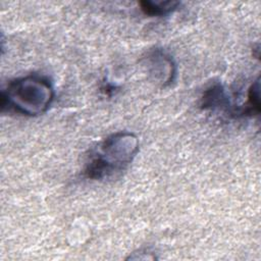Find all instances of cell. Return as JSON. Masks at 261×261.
<instances>
[{
    "label": "cell",
    "mask_w": 261,
    "mask_h": 261,
    "mask_svg": "<svg viewBox=\"0 0 261 261\" xmlns=\"http://www.w3.org/2000/svg\"><path fill=\"white\" fill-rule=\"evenodd\" d=\"M50 80L39 74L15 79L1 93V109L25 116L45 113L54 99Z\"/></svg>",
    "instance_id": "1"
},
{
    "label": "cell",
    "mask_w": 261,
    "mask_h": 261,
    "mask_svg": "<svg viewBox=\"0 0 261 261\" xmlns=\"http://www.w3.org/2000/svg\"><path fill=\"white\" fill-rule=\"evenodd\" d=\"M147 67L149 72L162 87L171 85L176 76V64L173 58L162 49H154L147 54Z\"/></svg>",
    "instance_id": "3"
},
{
    "label": "cell",
    "mask_w": 261,
    "mask_h": 261,
    "mask_svg": "<svg viewBox=\"0 0 261 261\" xmlns=\"http://www.w3.org/2000/svg\"><path fill=\"white\" fill-rule=\"evenodd\" d=\"M139 5L143 13L148 16H164L176 10L177 7L180 5V2L171 1V0H168V1L145 0V1H140Z\"/></svg>",
    "instance_id": "6"
},
{
    "label": "cell",
    "mask_w": 261,
    "mask_h": 261,
    "mask_svg": "<svg viewBox=\"0 0 261 261\" xmlns=\"http://www.w3.org/2000/svg\"><path fill=\"white\" fill-rule=\"evenodd\" d=\"M259 77H257L249 87L247 94V101L243 106L234 107L232 114L237 116H253L260 113V99H259Z\"/></svg>",
    "instance_id": "5"
},
{
    "label": "cell",
    "mask_w": 261,
    "mask_h": 261,
    "mask_svg": "<svg viewBox=\"0 0 261 261\" xmlns=\"http://www.w3.org/2000/svg\"><path fill=\"white\" fill-rule=\"evenodd\" d=\"M201 107L212 110L221 109L230 113L232 110L229 97L223 86L219 83H215L205 90L201 98Z\"/></svg>",
    "instance_id": "4"
},
{
    "label": "cell",
    "mask_w": 261,
    "mask_h": 261,
    "mask_svg": "<svg viewBox=\"0 0 261 261\" xmlns=\"http://www.w3.org/2000/svg\"><path fill=\"white\" fill-rule=\"evenodd\" d=\"M139 139L129 132H117L108 136L90 156L84 174L87 178L101 180L122 171L139 151Z\"/></svg>",
    "instance_id": "2"
}]
</instances>
